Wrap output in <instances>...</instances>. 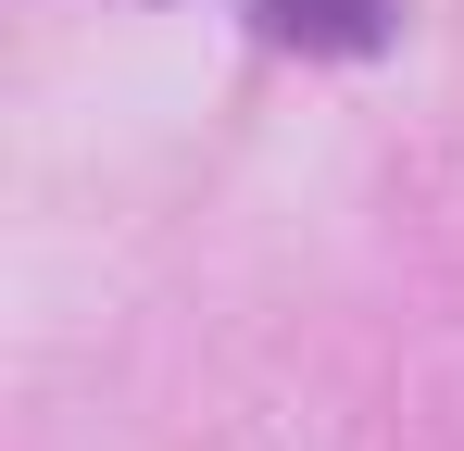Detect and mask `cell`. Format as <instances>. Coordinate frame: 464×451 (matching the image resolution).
Wrapping results in <instances>:
<instances>
[{"mask_svg": "<svg viewBox=\"0 0 464 451\" xmlns=\"http://www.w3.org/2000/svg\"><path fill=\"white\" fill-rule=\"evenodd\" d=\"M401 25V0H264V38L289 51H377Z\"/></svg>", "mask_w": 464, "mask_h": 451, "instance_id": "1", "label": "cell"}]
</instances>
